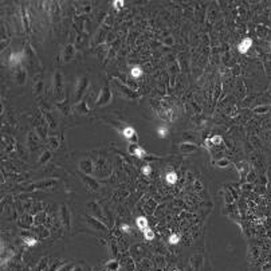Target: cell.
Listing matches in <instances>:
<instances>
[{
  "label": "cell",
  "instance_id": "obj_20",
  "mask_svg": "<svg viewBox=\"0 0 271 271\" xmlns=\"http://www.w3.org/2000/svg\"><path fill=\"white\" fill-rule=\"evenodd\" d=\"M124 5V2L122 0H120V2H113V7L114 8H120V7H122Z\"/></svg>",
  "mask_w": 271,
  "mask_h": 271
},
{
  "label": "cell",
  "instance_id": "obj_18",
  "mask_svg": "<svg viewBox=\"0 0 271 271\" xmlns=\"http://www.w3.org/2000/svg\"><path fill=\"white\" fill-rule=\"evenodd\" d=\"M228 164H230V163H228V160H219L218 163H216V165L220 166V168H224V166H227Z\"/></svg>",
  "mask_w": 271,
  "mask_h": 271
},
{
  "label": "cell",
  "instance_id": "obj_15",
  "mask_svg": "<svg viewBox=\"0 0 271 271\" xmlns=\"http://www.w3.org/2000/svg\"><path fill=\"white\" fill-rule=\"evenodd\" d=\"M141 172H142L145 176H149L152 173V166L149 165V164H146V165H144L142 168H141Z\"/></svg>",
  "mask_w": 271,
  "mask_h": 271
},
{
  "label": "cell",
  "instance_id": "obj_17",
  "mask_svg": "<svg viewBox=\"0 0 271 271\" xmlns=\"http://www.w3.org/2000/svg\"><path fill=\"white\" fill-rule=\"evenodd\" d=\"M211 141H212V142H214L215 145H219V144H221L223 138H221L220 136H215V137H212V138H211Z\"/></svg>",
  "mask_w": 271,
  "mask_h": 271
},
{
  "label": "cell",
  "instance_id": "obj_16",
  "mask_svg": "<svg viewBox=\"0 0 271 271\" xmlns=\"http://www.w3.org/2000/svg\"><path fill=\"white\" fill-rule=\"evenodd\" d=\"M87 220H89V221H90V223H91L93 225H94V227L99 228V230H104V228H105V227H104V225H102L101 223H98V221H95L94 219H93V218H90V216H87Z\"/></svg>",
  "mask_w": 271,
  "mask_h": 271
},
{
  "label": "cell",
  "instance_id": "obj_8",
  "mask_svg": "<svg viewBox=\"0 0 271 271\" xmlns=\"http://www.w3.org/2000/svg\"><path fill=\"white\" fill-rule=\"evenodd\" d=\"M130 75L133 77V78H140V77L142 75V69H141L140 66H134L133 69L130 70Z\"/></svg>",
  "mask_w": 271,
  "mask_h": 271
},
{
  "label": "cell",
  "instance_id": "obj_14",
  "mask_svg": "<svg viewBox=\"0 0 271 271\" xmlns=\"http://www.w3.org/2000/svg\"><path fill=\"white\" fill-rule=\"evenodd\" d=\"M24 244H27V246H30V247H32V246H35V244L38 243V240L35 239V238H31V236H27V238H24Z\"/></svg>",
  "mask_w": 271,
  "mask_h": 271
},
{
  "label": "cell",
  "instance_id": "obj_3",
  "mask_svg": "<svg viewBox=\"0 0 271 271\" xmlns=\"http://www.w3.org/2000/svg\"><path fill=\"white\" fill-rule=\"evenodd\" d=\"M121 134L124 136L128 141L136 140V130H134V128H132V126H125L121 130Z\"/></svg>",
  "mask_w": 271,
  "mask_h": 271
},
{
  "label": "cell",
  "instance_id": "obj_11",
  "mask_svg": "<svg viewBox=\"0 0 271 271\" xmlns=\"http://www.w3.org/2000/svg\"><path fill=\"white\" fill-rule=\"evenodd\" d=\"M157 134H159L160 138H165L168 136V126H165V125L160 126L159 129H157Z\"/></svg>",
  "mask_w": 271,
  "mask_h": 271
},
{
  "label": "cell",
  "instance_id": "obj_19",
  "mask_svg": "<svg viewBox=\"0 0 271 271\" xmlns=\"http://www.w3.org/2000/svg\"><path fill=\"white\" fill-rule=\"evenodd\" d=\"M106 267H108L109 270H111V271H113V270H117V269H118V263H117V262H113L111 264H108Z\"/></svg>",
  "mask_w": 271,
  "mask_h": 271
},
{
  "label": "cell",
  "instance_id": "obj_6",
  "mask_svg": "<svg viewBox=\"0 0 271 271\" xmlns=\"http://www.w3.org/2000/svg\"><path fill=\"white\" fill-rule=\"evenodd\" d=\"M196 149H197V146H196V145H192V144H181V146H180V150H181L184 154H189Z\"/></svg>",
  "mask_w": 271,
  "mask_h": 271
},
{
  "label": "cell",
  "instance_id": "obj_2",
  "mask_svg": "<svg viewBox=\"0 0 271 271\" xmlns=\"http://www.w3.org/2000/svg\"><path fill=\"white\" fill-rule=\"evenodd\" d=\"M251 46H252V39H251V38H244V39L238 44V51H239L240 54H246L247 51L250 50Z\"/></svg>",
  "mask_w": 271,
  "mask_h": 271
},
{
  "label": "cell",
  "instance_id": "obj_4",
  "mask_svg": "<svg viewBox=\"0 0 271 271\" xmlns=\"http://www.w3.org/2000/svg\"><path fill=\"white\" fill-rule=\"evenodd\" d=\"M136 224H137L138 230L140 231H145L146 228H149V223H148V219L144 218V216H140V218L136 219Z\"/></svg>",
  "mask_w": 271,
  "mask_h": 271
},
{
  "label": "cell",
  "instance_id": "obj_10",
  "mask_svg": "<svg viewBox=\"0 0 271 271\" xmlns=\"http://www.w3.org/2000/svg\"><path fill=\"white\" fill-rule=\"evenodd\" d=\"M62 220L66 223V227H69L70 225V219H69V212H67V208L66 205H62Z\"/></svg>",
  "mask_w": 271,
  "mask_h": 271
},
{
  "label": "cell",
  "instance_id": "obj_5",
  "mask_svg": "<svg viewBox=\"0 0 271 271\" xmlns=\"http://www.w3.org/2000/svg\"><path fill=\"white\" fill-rule=\"evenodd\" d=\"M22 62V54L20 53H12L11 57H9V64L11 66H16V64H19Z\"/></svg>",
  "mask_w": 271,
  "mask_h": 271
},
{
  "label": "cell",
  "instance_id": "obj_7",
  "mask_svg": "<svg viewBox=\"0 0 271 271\" xmlns=\"http://www.w3.org/2000/svg\"><path fill=\"white\" fill-rule=\"evenodd\" d=\"M165 180L168 184H176L177 180H179V176H177L176 172H173V170H170V172H166L165 175Z\"/></svg>",
  "mask_w": 271,
  "mask_h": 271
},
{
  "label": "cell",
  "instance_id": "obj_21",
  "mask_svg": "<svg viewBox=\"0 0 271 271\" xmlns=\"http://www.w3.org/2000/svg\"><path fill=\"white\" fill-rule=\"evenodd\" d=\"M121 230H122V232H130V225H128V224H122V225H121Z\"/></svg>",
  "mask_w": 271,
  "mask_h": 271
},
{
  "label": "cell",
  "instance_id": "obj_1",
  "mask_svg": "<svg viewBox=\"0 0 271 271\" xmlns=\"http://www.w3.org/2000/svg\"><path fill=\"white\" fill-rule=\"evenodd\" d=\"M129 152H130V154L138 157V159H145V157H146V152L141 146H138L137 144H132L130 146H129Z\"/></svg>",
  "mask_w": 271,
  "mask_h": 271
},
{
  "label": "cell",
  "instance_id": "obj_9",
  "mask_svg": "<svg viewBox=\"0 0 271 271\" xmlns=\"http://www.w3.org/2000/svg\"><path fill=\"white\" fill-rule=\"evenodd\" d=\"M90 161L86 160V161H81V169L83 170L85 173H91V168H90Z\"/></svg>",
  "mask_w": 271,
  "mask_h": 271
},
{
  "label": "cell",
  "instance_id": "obj_12",
  "mask_svg": "<svg viewBox=\"0 0 271 271\" xmlns=\"http://www.w3.org/2000/svg\"><path fill=\"white\" fill-rule=\"evenodd\" d=\"M142 234H144L145 240H153L154 239V232H153V230H150V228H146Z\"/></svg>",
  "mask_w": 271,
  "mask_h": 271
},
{
  "label": "cell",
  "instance_id": "obj_13",
  "mask_svg": "<svg viewBox=\"0 0 271 271\" xmlns=\"http://www.w3.org/2000/svg\"><path fill=\"white\" fill-rule=\"evenodd\" d=\"M168 242H169V244H179L180 242V235L179 234H172L169 236V239H168Z\"/></svg>",
  "mask_w": 271,
  "mask_h": 271
},
{
  "label": "cell",
  "instance_id": "obj_22",
  "mask_svg": "<svg viewBox=\"0 0 271 271\" xmlns=\"http://www.w3.org/2000/svg\"><path fill=\"white\" fill-rule=\"evenodd\" d=\"M71 269H74V264H67L64 269H60V270H58V271H70Z\"/></svg>",
  "mask_w": 271,
  "mask_h": 271
}]
</instances>
